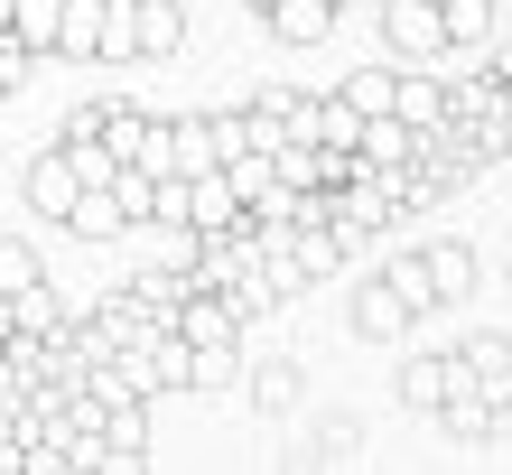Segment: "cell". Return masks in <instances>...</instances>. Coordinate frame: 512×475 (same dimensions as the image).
<instances>
[{
	"label": "cell",
	"mask_w": 512,
	"mask_h": 475,
	"mask_svg": "<svg viewBox=\"0 0 512 475\" xmlns=\"http://www.w3.org/2000/svg\"><path fill=\"white\" fill-rule=\"evenodd\" d=\"M177 215L205 224V233H224L233 215H243V196H233V177H224V168H196V177H177Z\"/></svg>",
	"instance_id": "1"
},
{
	"label": "cell",
	"mask_w": 512,
	"mask_h": 475,
	"mask_svg": "<svg viewBox=\"0 0 512 475\" xmlns=\"http://www.w3.org/2000/svg\"><path fill=\"white\" fill-rule=\"evenodd\" d=\"M382 28H391V47H401V56H447L438 0H382Z\"/></svg>",
	"instance_id": "2"
},
{
	"label": "cell",
	"mask_w": 512,
	"mask_h": 475,
	"mask_svg": "<svg viewBox=\"0 0 512 475\" xmlns=\"http://www.w3.org/2000/svg\"><path fill=\"white\" fill-rule=\"evenodd\" d=\"M28 205L66 224V205H75V159L66 150H38V159H28Z\"/></svg>",
	"instance_id": "3"
},
{
	"label": "cell",
	"mask_w": 512,
	"mask_h": 475,
	"mask_svg": "<svg viewBox=\"0 0 512 475\" xmlns=\"http://www.w3.org/2000/svg\"><path fill=\"white\" fill-rule=\"evenodd\" d=\"M131 38H140V56H177V47H187L177 0H131Z\"/></svg>",
	"instance_id": "4"
},
{
	"label": "cell",
	"mask_w": 512,
	"mask_h": 475,
	"mask_svg": "<svg viewBox=\"0 0 512 475\" xmlns=\"http://www.w3.org/2000/svg\"><path fill=\"white\" fill-rule=\"evenodd\" d=\"M94 47H103V0H66V10H56V56L94 66Z\"/></svg>",
	"instance_id": "5"
},
{
	"label": "cell",
	"mask_w": 512,
	"mask_h": 475,
	"mask_svg": "<svg viewBox=\"0 0 512 475\" xmlns=\"http://www.w3.org/2000/svg\"><path fill=\"white\" fill-rule=\"evenodd\" d=\"M131 215H122V196L112 187H75V205H66V233H84V243H103V233H122Z\"/></svg>",
	"instance_id": "6"
},
{
	"label": "cell",
	"mask_w": 512,
	"mask_h": 475,
	"mask_svg": "<svg viewBox=\"0 0 512 475\" xmlns=\"http://www.w3.org/2000/svg\"><path fill=\"white\" fill-rule=\"evenodd\" d=\"M270 28H280V38L289 47H317L326 38V28H336V10H326V0H270V10H261Z\"/></svg>",
	"instance_id": "7"
},
{
	"label": "cell",
	"mask_w": 512,
	"mask_h": 475,
	"mask_svg": "<svg viewBox=\"0 0 512 475\" xmlns=\"http://www.w3.org/2000/svg\"><path fill=\"white\" fill-rule=\"evenodd\" d=\"M410 140H419V131L401 122V112H373V122L354 131V150H364L373 168H401V159H410Z\"/></svg>",
	"instance_id": "8"
},
{
	"label": "cell",
	"mask_w": 512,
	"mask_h": 475,
	"mask_svg": "<svg viewBox=\"0 0 512 475\" xmlns=\"http://www.w3.org/2000/svg\"><path fill=\"white\" fill-rule=\"evenodd\" d=\"M391 84H401V75H391V66H354L336 103L354 112V122H373V112H391Z\"/></svg>",
	"instance_id": "9"
},
{
	"label": "cell",
	"mask_w": 512,
	"mask_h": 475,
	"mask_svg": "<svg viewBox=\"0 0 512 475\" xmlns=\"http://www.w3.org/2000/svg\"><path fill=\"white\" fill-rule=\"evenodd\" d=\"M56 10H66V0H19V10H10V38L28 56H56Z\"/></svg>",
	"instance_id": "10"
},
{
	"label": "cell",
	"mask_w": 512,
	"mask_h": 475,
	"mask_svg": "<svg viewBox=\"0 0 512 475\" xmlns=\"http://www.w3.org/2000/svg\"><path fill=\"white\" fill-rule=\"evenodd\" d=\"M354 326H364V336H382V345H391V336H401V326H410L401 289H391V280H382V289H364V299H354Z\"/></svg>",
	"instance_id": "11"
},
{
	"label": "cell",
	"mask_w": 512,
	"mask_h": 475,
	"mask_svg": "<svg viewBox=\"0 0 512 475\" xmlns=\"http://www.w3.org/2000/svg\"><path fill=\"white\" fill-rule=\"evenodd\" d=\"M419 271H429V289H438V299H466V289H475V261H466V243H438L429 261H419Z\"/></svg>",
	"instance_id": "12"
},
{
	"label": "cell",
	"mask_w": 512,
	"mask_h": 475,
	"mask_svg": "<svg viewBox=\"0 0 512 475\" xmlns=\"http://www.w3.org/2000/svg\"><path fill=\"white\" fill-rule=\"evenodd\" d=\"M391 112H401L410 131H429L447 103H438V84H429V75H401V84H391Z\"/></svg>",
	"instance_id": "13"
},
{
	"label": "cell",
	"mask_w": 512,
	"mask_h": 475,
	"mask_svg": "<svg viewBox=\"0 0 512 475\" xmlns=\"http://www.w3.org/2000/svg\"><path fill=\"white\" fill-rule=\"evenodd\" d=\"M140 38H131V0H103V47H94V66H131Z\"/></svg>",
	"instance_id": "14"
},
{
	"label": "cell",
	"mask_w": 512,
	"mask_h": 475,
	"mask_svg": "<svg viewBox=\"0 0 512 475\" xmlns=\"http://www.w3.org/2000/svg\"><path fill=\"white\" fill-rule=\"evenodd\" d=\"M438 19H447V47H457V38H485V28H494V0H438Z\"/></svg>",
	"instance_id": "15"
},
{
	"label": "cell",
	"mask_w": 512,
	"mask_h": 475,
	"mask_svg": "<svg viewBox=\"0 0 512 475\" xmlns=\"http://www.w3.org/2000/svg\"><path fill=\"white\" fill-rule=\"evenodd\" d=\"M38 280H47V271H38V252L0 233V289H10V299H19V289H38Z\"/></svg>",
	"instance_id": "16"
},
{
	"label": "cell",
	"mask_w": 512,
	"mask_h": 475,
	"mask_svg": "<svg viewBox=\"0 0 512 475\" xmlns=\"http://www.w3.org/2000/svg\"><path fill=\"white\" fill-rule=\"evenodd\" d=\"M196 168H215V131H205V122H177V177H196Z\"/></svg>",
	"instance_id": "17"
},
{
	"label": "cell",
	"mask_w": 512,
	"mask_h": 475,
	"mask_svg": "<svg viewBox=\"0 0 512 475\" xmlns=\"http://www.w3.org/2000/svg\"><path fill=\"white\" fill-rule=\"evenodd\" d=\"M391 289H401V308L419 317V308H438V289H429V271H419V261H401V271H391Z\"/></svg>",
	"instance_id": "18"
},
{
	"label": "cell",
	"mask_w": 512,
	"mask_h": 475,
	"mask_svg": "<svg viewBox=\"0 0 512 475\" xmlns=\"http://www.w3.org/2000/svg\"><path fill=\"white\" fill-rule=\"evenodd\" d=\"M10 326H19V299H10V289H0V345H10Z\"/></svg>",
	"instance_id": "19"
},
{
	"label": "cell",
	"mask_w": 512,
	"mask_h": 475,
	"mask_svg": "<svg viewBox=\"0 0 512 475\" xmlns=\"http://www.w3.org/2000/svg\"><path fill=\"white\" fill-rule=\"evenodd\" d=\"M326 10H345V0H326Z\"/></svg>",
	"instance_id": "20"
},
{
	"label": "cell",
	"mask_w": 512,
	"mask_h": 475,
	"mask_svg": "<svg viewBox=\"0 0 512 475\" xmlns=\"http://www.w3.org/2000/svg\"><path fill=\"white\" fill-rule=\"evenodd\" d=\"M252 10H270V0H252Z\"/></svg>",
	"instance_id": "21"
},
{
	"label": "cell",
	"mask_w": 512,
	"mask_h": 475,
	"mask_svg": "<svg viewBox=\"0 0 512 475\" xmlns=\"http://www.w3.org/2000/svg\"><path fill=\"white\" fill-rule=\"evenodd\" d=\"M0 94H10V84H0Z\"/></svg>",
	"instance_id": "22"
},
{
	"label": "cell",
	"mask_w": 512,
	"mask_h": 475,
	"mask_svg": "<svg viewBox=\"0 0 512 475\" xmlns=\"http://www.w3.org/2000/svg\"><path fill=\"white\" fill-rule=\"evenodd\" d=\"M503 84H512V75H503Z\"/></svg>",
	"instance_id": "23"
}]
</instances>
